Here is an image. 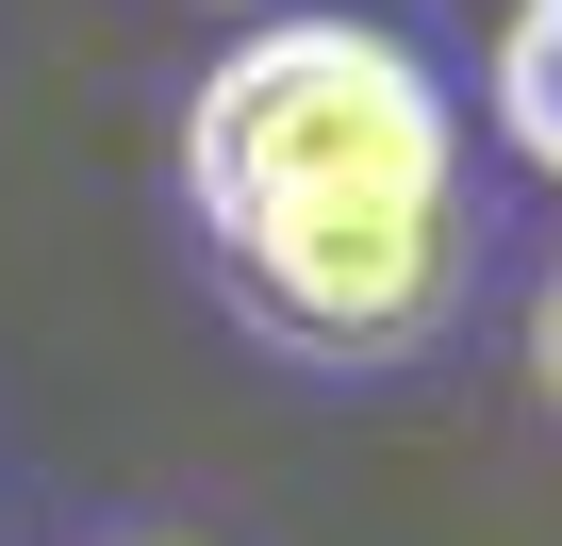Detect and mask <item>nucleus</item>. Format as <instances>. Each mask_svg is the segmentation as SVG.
I'll return each mask as SVG.
<instances>
[{"mask_svg": "<svg viewBox=\"0 0 562 546\" xmlns=\"http://www.w3.org/2000/svg\"><path fill=\"white\" fill-rule=\"evenodd\" d=\"M149 546H182V530H149Z\"/></svg>", "mask_w": 562, "mask_h": 546, "instance_id": "obj_4", "label": "nucleus"}, {"mask_svg": "<svg viewBox=\"0 0 562 546\" xmlns=\"http://www.w3.org/2000/svg\"><path fill=\"white\" fill-rule=\"evenodd\" d=\"M182 215L248 332L397 365L463 299V100L381 18H265L182 83Z\"/></svg>", "mask_w": 562, "mask_h": 546, "instance_id": "obj_1", "label": "nucleus"}, {"mask_svg": "<svg viewBox=\"0 0 562 546\" xmlns=\"http://www.w3.org/2000/svg\"><path fill=\"white\" fill-rule=\"evenodd\" d=\"M496 133L562 182V0H513L496 18Z\"/></svg>", "mask_w": 562, "mask_h": 546, "instance_id": "obj_2", "label": "nucleus"}, {"mask_svg": "<svg viewBox=\"0 0 562 546\" xmlns=\"http://www.w3.org/2000/svg\"><path fill=\"white\" fill-rule=\"evenodd\" d=\"M529 381H546V414H562V265H546V299H529Z\"/></svg>", "mask_w": 562, "mask_h": 546, "instance_id": "obj_3", "label": "nucleus"}]
</instances>
